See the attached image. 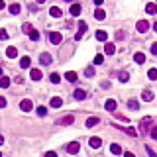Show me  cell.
I'll return each mask as SVG.
<instances>
[{
	"instance_id": "1",
	"label": "cell",
	"mask_w": 157,
	"mask_h": 157,
	"mask_svg": "<svg viewBox=\"0 0 157 157\" xmlns=\"http://www.w3.org/2000/svg\"><path fill=\"white\" fill-rule=\"evenodd\" d=\"M151 124H153L151 118H143L142 122H139V130H142V133H149V132H151V128H149Z\"/></svg>"
},
{
	"instance_id": "2",
	"label": "cell",
	"mask_w": 157,
	"mask_h": 157,
	"mask_svg": "<svg viewBox=\"0 0 157 157\" xmlns=\"http://www.w3.org/2000/svg\"><path fill=\"white\" fill-rule=\"evenodd\" d=\"M73 122H75V116L69 114V116H63V118H59L55 124H57V126H71Z\"/></svg>"
},
{
	"instance_id": "3",
	"label": "cell",
	"mask_w": 157,
	"mask_h": 157,
	"mask_svg": "<svg viewBox=\"0 0 157 157\" xmlns=\"http://www.w3.org/2000/svg\"><path fill=\"white\" fill-rule=\"evenodd\" d=\"M49 41H51L53 45H59V43L63 41V35L59 32H51V33H49Z\"/></svg>"
},
{
	"instance_id": "4",
	"label": "cell",
	"mask_w": 157,
	"mask_h": 157,
	"mask_svg": "<svg viewBox=\"0 0 157 157\" xmlns=\"http://www.w3.org/2000/svg\"><path fill=\"white\" fill-rule=\"evenodd\" d=\"M136 29H138L139 33H145L149 29V22H147V20H139L138 24H136Z\"/></svg>"
},
{
	"instance_id": "5",
	"label": "cell",
	"mask_w": 157,
	"mask_h": 157,
	"mask_svg": "<svg viewBox=\"0 0 157 157\" xmlns=\"http://www.w3.org/2000/svg\"><path fill=\"white\" fill-rule=\"evenodd\" d=\"M88 145H91V147H92V149H98V147H100V145H102V139H100V138H98V136H92V138H91V139H88Z\"/></svg>"
},
{
	"instance_id": "6",
	"label": "cell",
	"mask_w": 157,
	"mask_h": 157,
	"mask_svg": "<svg viewBox=\"0 0 157 157\" xmlns=\"http://www.w3.org/2000/svg\"><path fill=\"white\" fill-rule=\"evenodd\" d=\"M79 149H81V143H79V142H71L69 145H67V151L73 153V155H75V153H79Z\"/></svg>"
},
{
	"instance_id": "7",
	"label": "cell",
	"mask_w": 157,
	"mask_h": 157,
	"mask_svg": "<svg viewBox=\"0 0 157 157\" xmlns=\"http://www.w3.org/2000/svg\"><path fill=\"white\" fill-rule=\"evenodd\" d=\"M39 61H41V65L47 67V65H51V63H53V57L49 55V53H41V55H39Z\"/></svg>"
},
{
	"instance_id": "8",
	"label": "cell",
	"mask_w": 157,
	"mask_h": 157,
	"mask_svg": "<svg viewBox=\"0 0 157 157\" xmlns=\"http://www.w3.org/2000/svg\"><path fill=\"white\" fill-rule=\"evenodd\" d=\"M20 108L24 110V112H29V110L33 108V104H32V100H29V98H24V100H22V102H20Z\"/></svg>"
},
{
	"instance_id": "9",
	"label": "cell",
	"mask_w": 157,
	"mask_h": 157,
	"mask_svg": "<svg viewBox=\"0 0 157 157\" xmlns=\"http://www.w3.org/2000/svg\"><path fill=\"white\" fill-rule=\"evenodd\" d=\"M41 69H29V79H33V81H39L41 79Z\"/></svg>"
},
{
	"instance_id": "10",
	"label": "cell",
	"mask_w": 157,
	"mask_h": 157,
	"mask_svg": "<svg viewBox=\"0 0 157 157\" xmlns=\"http://www.w3.org/2000/svg\"><path fill=\"white\" fill-rule=\"evenodd\" d=\"M49 104H51V108H61V106H63V98H61V96H53Z\"/></svg>"
},
{
	"instance_id": "11",
	"label": "cell",
	"mask_w": 157,
	"mask_h": 157,
	"mask_svg": "<svg viewBox=\"0 0 157 157\" xmlns=\"http://www.w3.org/2000/svg\"><path fill=\"white\" fill-rule=\"evenodd\" d=\"M98 122H100V118H96V116H91V118L85 122V126H86V128H94Z\"/></svg>"
},
{
	"instance_id": "12",
	"label": "cell",
	"mask_w": 157,
	"mask_h": 157,
	"mask_svg": "<svg viewBox=\"0 0 157 157\" xmlns=\"http://www.w3.org/2000/svg\"><path fill=\"white\" fill-rule=\"evenodd\" d=\"M153 98H155V94H153L151 91H143L142 92V100H145V102H151Z\"/></svg>"
},
{
	"instance_id": "13",
	"label": "cell",
	"mask_w": 157,
	"mask_h": 157,
	"mask_svg": "<svg viewBox=\"0 0 157 157\" xmlns=\"http://www.w3.org/2000/svg\"><path fill=\"white\" fill-rule=\"evenodd\" d=\"M49 14H51L53 18H61L63 12H61V8H57V6H51V8H49Z\"/></svg>"
},
{
	"instance_id": "14",
	"label": "cell",
	"mask_w": 157,
	"mask_h": 157,
	"mask_svg": "<svg viewBox=\"0 0 157 157\" xmlns=\"http://www.w3.org/2000/svg\"><path fill=\"white\" fill-rule=\"evenodd\" d=\"M104 53H106V55H114V53H116V45H114V43H106V45H104Z\"/></svg>"
},
{
	"instance_id": "15",
	"label": "cell",
	"mask_w": 157,
	"mask_h": 157,
	"mask_svg": "<svg viewBox=\"0 0 157 157\" xmlns=\"http://www.w3.org/2000/svg\"><path fill=\"white\" fill-rule=\"evenodd\" d=\"M104 108L108 110V112H114V110H116V100H112V98L106 100V102H104Z\"/></svg>"
},
{
	"instance_id": "16",
	"label": "cell",
	"mask_w": 157,
	"mask_h": 157,
	"mask_svg": "<svg viewBox=\"0 0 157 157\" xmlns=\"http://www.w3.org/2000/svg\"><path fill=\"white\" fill-rule=\"evenodd\" d=\"M29 65H32V61H29L28 55H24V57L20 59V67H22V69H29Z\"/></svg>"
},
{
	"instance_id": "17",
	"label": "cell",
	"mask_w": 157,
	"mask_h": 157,
	"mask_svg": "<svg viewBox=\"0 0 157 157\" xmlns=\"http://www.w3.org/2000/svg\"><path fill=\"white\" fill-rule=\"evenodd\" d=\"M73 94H75V98H77V100H85V98H86V92L83 91V88H77Z\"/></svg>"
},
{
	"instance_id": "18",
	"label": "cell",
	"mask_w": 157,
	"mask_h": 157,
	"mask_svg": "<svg viewBox=\"0 0 157 157\" xmlns=\"http://www.w3.org/2000/svg\"><path fill=\"white\" fill-rule=\"evenodd\" d=\"M6 57H10V59L18 57V49H16V47H8V49H6Z\"/></svg>"
},
{
	"instance_id": "19",
	"label": "cell",
	"mask_w": 157,
	"mask_h": 157,
	"mask_svg": "<svg viewBox=\"0 0 157 157\" xmlns=\"http://www.w3.org/2000/svg\"><path fill=\"white\" fill-rule=\"evenodd\" d=\"M69 12H71V16H79L81 14V4H71V10H69Z\"/></svg>"
},
{
	"instance_id": "20",
	"label": "cell",
	"mask_w": 157,
	"mask_h": 157,
	"mask_svg": "<svg viewBox=\"0 0 157 157\" xmlns=\"http://www.w3.org/2000/svg\"><path fill=\"white\" fill-rule=\"evenodd\" d=\"M128 108H130V110H138V108H139V102H138L136 98H130V100H128Z\"/></svg>"
},
{
	"instance_id": "21",
	"label": "cell",
	"mask_w": 157,
	"mask_h": 157,
	"mask_svg": "<svg viewBox=\"0 0 157 157\" xmlns=\"http://www.w3.org/2000/svg\"><path fill=\"white\" fill-rule=\"evenodd\" d=\"M145 12H147V14H157V4L149 2V4L145 6Z\"/></svg>"
},
{
	"instance_id": "22",
	"label": "cell",
	"mask_w": 157,
	"mask_h": 157,
	"mask_svg": "<svg viewBox=\"0 0 157 157\" xmlns=\"http://www.w3.org/2000/svg\"><path fill=\"white\" fill-rule=\"evenodd\" d=\"M106 38H108V33H106L104 29H98V32H96V39H98V41H106Z\"/></svg>"
},
{
	"instance_id": "23",
	"label": "cell",
	"mask_w": 157,
	"mask_h": 157,
	"mask_svg": "<svg viewBox=\"0 0 157 157\" xmlns=\"http://www.w3.org/2000/svg\"><path fill=\"white\" fill-rule=\"evenodd\" d=\"M20 10H22V6H20L18 2H14V4H10V14H20Z\"/></svg>"
},
{
	"instance_id": "24",
	"label": "cell",
	"mask_w": 157,
	"mask_h": 157,
	"mask_svg": "<svg viewBox=\"0 0 157 157\" xmlns=\"http://www.w3.org/2000/svg\"><path fill=\"white\" fill-rule=\"evenodd\" d=\"M94 18H96V20H104V18H106V12H104L102 8H96V12H94Z\"/></svg>"
},
{
	"instance_id": "25",
	"label": "cell",
	"mask_w": 157,
	"mask_h": 157,
	"mask_svg": "<svg viewBox=\"0 0 157 157\" xmlns=\"http://www.w3.org/2000/svg\"><path fill=\"white\" fill-rule=\"evenodd\" d=\"M65 79H67L69 83H77V73H73V71L65 73Z\"/></svg>"
},
{
	"instance_id": "26",
	"label": "cell",
	"mask_w": 157,
	"mask_h": 157,
	"mask_svg": "<svg viewBox=\"0 0 157 157\" xmlns=\"http://www.w3.org/2000/svg\"><path fill=\"white\" fill-rule=\"evenodd\" d=\"M116 128H118V130H124V132L130 133V136H138V132H136L133 128H126V126H116Z\"/></svg>"
},
{
	"instance_id": "27",
	"label": "cell",
	"mask_w": 157,
	"mask_h": 157,
	"mask_svg": "<svg viewBox=\"0 0 157 157\" xmlns=\"http://www.w3.org/2000/svg\"><path fill=\"white\" fill-rule=\"evenodd\" d=\"M133 61H136V63H139V65H142V63L143 61H145V55H143V53H136V55H133Z\"/></svg>"
},
{
	"instance_id": "28",
	"label": "cell",
	"mask_w": 157,
	"mask_h": 157,
	"mask_svg": "<svg viewBox=\"0 0 157 157\" xmlns=\"http://www.w3.org/2000/svg\"><path fill=\"white\" fill-rule=\"evenodd\" d=\"M110 151L114 153V155H120V153H122V147H120L118 143H112V145H110Z\"/></svg>"
},
{
	"instance_id": "29",
	"label": "cell",
	"mask_w": 157,
	"mask_h": 157,
	"mask_svg": "<svg viewBox=\"0 0 157 157\" xmlns=\"http://www.w3.org/2000/svg\"><path fill=\"white\" fill-rule=\"evenodd\" d=\"M35 112H38V116H47V108H45V106H38V108H35Z\"/></svg>"
},
{
	"instance_id": "30",
	"label": "cell",
	"mask_w": 157,
	"mask_h": 157,
	"mask_svg": "<svg viewBox=\"0 0 157 157\" xmlns=\"http://www.w3.org/2000/svg\"><path fill=\"white\" fill-rule=\"evenodd\" d=\"M49 81H51L53 85H57V83L61 81V77H59V73H51V77H49Z\"/></svg>"
},
{
	"instance_id": "31",
	"label": "cell",
	"mask_w": 157,
	"mask_h": 157,
	"mask_svg": "<svg viewBox=\"0 0 157 157\" xmlns=\"http://www.w3.org/2000/svg\"><path fill=\"white\" fill-rule=\"evenodd\" d=\"M0 86H2V88H8L10 86V79L8 77H2V79H0Z\"/></svg>"
},
{
	"instance_id": "32",
	"label": "cell",
	"mask_w": 157,
	"mask_h": 157,
	"mask_svg": "<svg viewBox=\"0 0 157 157\" xmlns=\"http://www.w3.org/2000/svg\"><path fill=\"white\" fill-rule=\"evenodd\" d=\"M147 77L151 79V81H157V69H149V71H147Z\"/></svg>"
},
{
	"instance_id": "33",
	"label": "cell",
	"mask_w": 157,
	"mask_h": 157,
	"mask_svg": "<svg viewBox=\"0 0 157 157\" xmlns=\"http://www.w3.org/2000/svg\"><path fill=\"white\" fill-rule=\"evenodd\" d=\"M128 79H130L128 71H122V73H120V83H128Z\"/></svg>"
},
{
	"instance_id": "34",
	"label": "cell",
	"mask_w": 157,
	"mask_h": 157,
	"mask_svg": "<svg viewBox=\"0 0 157 157\" xmlns=\"http://www.w3.org/2000/svg\"><path fill=\"white\" fill-rule=\"evenodd\" d=\"M85 75L86 77H94V67H86V69H85Z\"/></svg>"
},
{
	"instance_id": "35",
	"label": "cell",
	"mask_w": 157,
	"mask_h": 157,
	"mask_svg": "<svg viewBox=\"0 0 157 157\" xmlns=\"http://www.w3.org/2000/svg\"><path fill=\"white\" fill-rule=\"evenodd\" d=\"M29 39H32V41H38V39H39V32H35V29H33V32L29 33Z\"/></svg>"
},
{
	"instance_id": "36",
	"label": "cell",
	"mask_w": 157,
	"mask_h": 157,
	"mask_svg": "<svg viewBox=\"0 0 157 157\" xmlns=\"http://www.w3.org/2000/svg\"><path fill=\"white\" fill-rule=\"evenodd\" d=\"M22 29H24V32H26V33L29 35V33L33 32V26H32V24H24V28H22Z\"/></svg>"
},
{
	"instance_id": "37",
	"label": "cell",
	"mask_w": 157,
	"mask_h": 157,
	"mask_svg": "<svg viewBox=\"0 0 157 157\" xmlns=\"http://www.w3.org/2000/svg\"><path fill=\"white\" fill-rule=\"evenodd\" d=\"M79 29H81V33H85L86 32V22H83V20H81V22H79Z\"/></svg>"
},
{
	"instance_id": "38",
	"label": "cell",
	"mask_w": 157,
	"mask_h": 157,
	"mask_svg": "<svg viewBox=\"0 0 157 157\" xmlns=\"http://www.w3.org/2000/svg\"><path fill=\"white\" fill-rule=\"evenodd\" d=\"M102 61H104V57H102V55H100V53H98V55H96V57H94V65H100V63H102Z\"/></svg>"
},
{
	"instance_id": "39",
	"label": "cell",
	"mask_w": 157,
	"mask_h": 157,
	"mask_svg": "<svg viewBox=\"0 0 157 157\" xmlns=\"http://www.w3.org/2000/svg\"><path fill=\"white\" fill-rule=\"evenodd\" d=\"M8 38V32L6 29H0V39H6Z\"/></svg>"
},
{
	"instance_id": "40",
	"label": "cell",
	"mask_w": 157,
	"mask_h": 157,
	"mask_svg": "<svg viewBox=\"0 0 157 157\" xmlns=\"http://www.w3.org/2000/svg\"><path fill=\"white\" fill-rule=\"evenodd\" d=\"M149 136H151L153 139H157V128H151V132H149Z\"/></svg>"
},
{
	"instance_id": "41",
	"label": "cell",
	"mask_w": 157,
	"mask_h": 157,
	"mask_svg": "<svg viewBox=\"0 0 157 157\" xmlns=\"http://www.w3.org/2000/svg\"><path fill=\"white\" fill-rule=\"evenodd\" d=\"M145 149H147V153H149V157H157V155H155V151H153V149H151V147H149V145H147V147H145Z\"/></svg>"
},
{
	"instance_id": "42",
	"label": "cell",
	"mask_w": 157,
	"mask_h": 157,
	"mask_svg": "<svg viewBox=\"0 0 157 157\" xmlns=\"http://www.w3.org/2000/svg\"><path fill=\"white\" fill-rule=\"evenodd\" d=\"M151 53H153V55H157V43H151Z\"/></svg>"
},
{
	"instance_id": "43",
	"label": "cell",
	"mask_w": 157,
	"mask_h": 157,
	"mask_svg": "<svg viewBox=\"0 0 157 157\" xmlns=\"http://www.w3.org/2000/svg\"><path fill=\"white\" fill-rule=\"evenodd\" d=\"M4 106H6V98H4V96H0V108H4Z\"/></svg>"
},
{
	"instance_id": "44",
	"label": "cell",
	"mask_w": 157,
	"mask_h": 157,
	"mask_svg": "<svg viewBox=\"0 0 157 157\" xmlns=\"http://www.w3.org/2000/svg\"><path fill=\"white\" fill-rule=\"evenodd\" d=\"M45 157H57V153H55V151H47V153H45Z\"/></svg>"
},
{
	"instance_id": "45",
	"label": "cell",
	"mask_w": 157,
	"mask_h": 157,
	"mask_svg": "<svg viewBox=\"0 0 157 157\" xmlns=\"http://www.w3.org/2000/svg\"><path fill=\"white\" fill-rule=\"evenodd\" d=\"M75 39H77V41H81V39H83V33H81V32H77V35H75Z\"/></svg>"
},
{
	"instance_id": "46",
	"label": "cell",
	"mask_w": 157,
	"mask_h": 157,
	"mask_svg": "<svg viewBox=\"0 0 157 157\" xmlns=\"http://www.w3.org/2000/svg\"><path fill=\"white\" fill-rule=\"evenodd\" d=\"M6 8V2H4V0H0V10H4Z\"/></svg>"
},
{
	"instance_id": "47",
	"label": "cell",
	"mask_w": 157,
	"mask_h": 157,
	"mask_svg": "<svg viewBox=\"0 0 157 157\" xmlns=\"http://www.w3.org/2000/svg\"><path fill=\"white\" fill-rule=\"evenodd\" d=\"M124 157H136V155H133L132 151H126V153H124Z\"/></svg>"
},
{
	"instance_id": "48",
	"label": "cell",
	"mask_w": 157,
	"mask_h": 157,
	"mask_svg": "<svg viewBox=\"0 0 157 157\" xmlns=\"http://www.w3.org/2000/svg\"><path fill=\"white\" fill-rule=\"evenodd\" d=\"M102 2H104V0H94V4H96V6H100Z\"/></svg>"
},
{
	"instance_id": "49",
	"label": "cell",
	"mask_w": 157,
	"mask_h": 157,
	"mask_svg": "<svg viewBox=\"0 0 157 157\" xmlns=\"http://www.w3.org/2000/svg\"><path fill=\"white\" fill-rule=\"evenodd\" d=\"M153 32H157V22H155V24H153Z\"/></svg>"
},
{
	"instance_id": "50",
	"label": "cell",
	"mask_w": 157,
	"mask_h": 157,
	"mask_svg": "<svg viewBox=\"0 0 157 157\" xmlns=\"http://www.w3.org/2000/svg\"><path fill=\"white\" fill-rule=\"evenodd\" d=\"M35 2H38V4H43V2H45V0H35Z\"/></svg>"
},
{
	"instance_id": "51",
	"label": "cell",
	"mask_w": 157,
	"mask_h": 157,
	"mask_svg": "<svg viewBox=\"0 0 157 157\" xmlns=\"http://www.w3.org/2000/svg\"><path fill=\"white\" fill-rule=\"evenodd\" d=\"M2 143H4V138H2V136H0V145H2Z\"/></svg>"
},
{
	"instance_id": "52",
	"label": "cell",
	"mask_w": 157,
	"mask_h": 157,
	"mask_svg": "<svg viewBox=\"0 0 157 157\" xmlns=\"http://www.w3.org/2000/svg\"><path fill=\"white\" fill-rule=\"evenodd\" d=\"M0 75H2V67H0Z\"/></svg>"
},
{
	"instance_id": "53",
	"label": "cell",
	"mask_w": 157,
	"mask_h": 157,
	"mask_svg": "<svg viewBox=\"0 0 157 157\" xmlns=\"http://www.w3.org/2000/svg\"><path fill=\"white\" fill-rule=\"evenodd\" d=\"M65 2H71V0H65Z\"/></svg>"
},
{
	"instance_id": "54",
	"label": "cell",
	"mask_w": 157,
	"mask_h": 157,
	"mask_svg": "<svg viewBox=\"0 0 157 157\" xmlns=\"http://www.w3.org/2000/svg\"><path fill=\"white\" fill-rule=\"evenodd\" d=\"M0 157H2V153H0Z\"/></svg>"
},
{
	"instance_id": "55",
	"label": "cell",
	"mask_w": 157,
	"mask_h": 157,
	"mask_svg": "<svg viewBox=\"0 0 157 157\" xmlns=\"http://www.w3.org/2000/svg\"><path fill=\"white\" fill-rule=\"evenodd\" d=\"M155 2H157V0H155Z\"/></svg>"
}]
</instances>
